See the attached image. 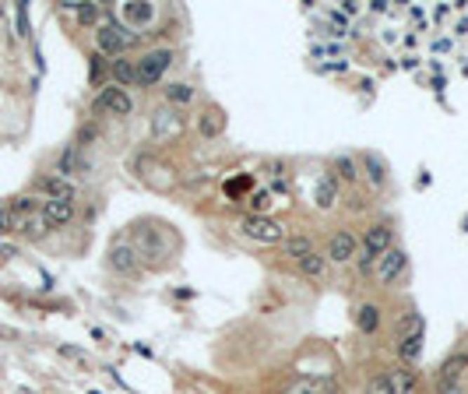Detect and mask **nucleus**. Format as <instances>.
Returning <instances> with one entry per match:
<instances>
[{
	"instance_id": "1",
	"label": "nucleus",
	"mask_w": 468,
	"mask_h": 394,
	"mask_svg": "<svg viewBox=\"0 0 468 394\" xmlns=\"http://www.w3.org/2000/svg\"><path fill=\"white\" fill-rule=\"evenodd\" d=\"M240 232H243L247 239L268 243V247L286 239V225H282L279 218H272V215H247V218L240 222Z\"/></svg>"
},
{
	"instance_id": "2",
	"label": "nucleus",
	"mask_w": 468,
	"mask_h": 394,
	"mask_svg": "<svg viewBox=\"0 0 468 394\" xmlns=\"http://www.w3.org/2000/svg\"><path fill=\"white\" fill-rule=\"evenodd\" d=\"M134 39H138V32H131V29H127V25H120L116 18H106V22L99 25V32H95L99 50H102V53H116V57H120V53H123Z\"/></svg>"
},
{
	"instance_id": "3",
	"label": "nucleus",
	"mask_w": 468,
	"mask_h": 394,
	"mask_svg": "<svg viewBox=\"0 0 468 394\" xmlns=\"http://www.w3.org/2000/svg\"><path fill=\"white\" fill-rule=\"evenodd\" d=\"M173 67V50H148L138 60V85H159L166 78V71Z\"/></svg>"
},
{
	"instance_id": "4",
	"label": "nucleus",
	"mask_w": 468,
	"mask_h": 394,
	"mask_svg": "<svg viewBox=\"0 0 468 394\" xmlns=\"http://www.w3.org/2000/svg\"><path fill=\"white\" fill-rule=\"evenodd\" d=\"M408 268V257H405V250H398V247H391L387 254H380L377 257V264H373V278L377 282H384V285H391L401 271Z\"/></svg>"
},
{
	"instance_id": "5",
	"label": "nucleus",
	"mask_w": 468,
	"mask_h": 394,
	"mask_svg": "<svg viewBox=\"0 0 468 394\" xmlns=\"http://www.w3.org/2000/svg\"><path fill=\"white\" fill-rule=\"evenodd\" d=\"M356 254H359V239H356L349 229H338V232L328 239V254H324V257H328L331 264H349Z\"/></svg>"
},
{
	"instance_id": "6",
	"label": "nucleus",
	"mask_w": 468,
	"mask_h": 394,
	"mask_svg": "<svg viewBox=\"0 0 468 394\" xmlns=\"http://www.w3.org/2000/svg\"><path fill=\"white\" fill-rule=\"evenodd\" d=\"M370 257H380V254H387L391 247H394V229L391 225H384V222H373L366 232H363V243H359Z\"/></svg>"
},
{
	"instance_id": "7",
	"label": "nucleus",
	"mask_w": 468,
	"mask_h": 394,
	"mask_svg": "<svg viewBox=\"0 0 468 394\" xmlns=\"http://www.w3.org/2000/svg\"><path fill=\"white\" fill-rule=\"evenodd\" d=\"M95 110L113 113V117H131V113H134V99H131L123 88H102L99 99H95Z\"/></svg>"
},
{
	"instance_id": "8",
	"label": "nucleus",
	"mask_w": 468,
	"mask_h": 394,
	"mask_svg": "<svg viewBox=\"0 0 468 394\" xmlns=\"http://www.w3.org/2000/svg\"><path fill=\"white\" fill-rule=\"evenodd\" d=\"M384 376H387L391 394H422V383H419L415 369H408V366H394V369H387Z\"/></svg>"
},
{
	"instance_id": "9",
	"label": "nucleus",
	"mask_w": 468,
	"mask_h": 394,
	"mask_svg": "<svg viewBox=\"0 0 468 394\" xmlns=\"http://www.w3.org/2000/svg\"><path fill=\"white\" fill-rule=\"evenodd\" d=\"M141 254L131 247V243H116L113 250H109V268L113 271H120V275H134L138 268H141V261H138Z\"/></svg>"
},
{
	"instance_id": "10",
	"label": "nucleus",
	"mask_w": 468,
	"mask_h": 394,
	"mask_svg": "<svg viewBox=\"0 0 468 394\" xmlns=\"http://www.w3.org/2000/svg\"><path fill=\"white\" fill-rule=\"evenodd\" d=\"M71 218H74V201L46 197V204H43V225H64Z\"/></svg>"
},
{
	"instance_id": "11",
	"label": "nucleus",
	"mask_w": 468,
	"mask_h": 394,
	"mask_svg": "<svg viewBox=\"0 0 468 394\" xmlns=\"http://www.w3.org/2000/svg\"><path fill=\"white\" fill-rule=\"evenodd\" d=\"M468 369V352H454L440 362L436 369V387H447V383H457V376Z\"/></svg>"
},
{
	"instance_id": "12",
	"label": "nucleus",
	"mask_w": 468,
	"mask_h": 394,
	"mask_svg": "<svg viewBox=\"0 0 468 394\" xmlns=\"http://www.w3.org/2000/svg\"><path fill=\"white\" fill-rule=\"evenodd\" d=\"M398 355H401L405 366L419 362V355H422V324H415L408 334H401V341H398Z\"/></svg>"
},
{
	"instance_id": "13",
	"label": "nucleus",
	"mask_w": 468,
	"mask_h": 394,
	"mask_svg": "<svg viewBox=\"0 0 468 394\" xmlns=\"http://www.w3.org/2000/svg\"><path fill=\"white\" fill-rule=\"evenodd\" d=\"M123 18H127V29L134 32V25H148L155 18V8L145 4V0H134V4H123Z\"/></svg>"
},
{
	"instance_id": "14",
	"label": "nucleus",
	"mask_w": 468,
	"mask_h": 394,
	"mask_svg": "<svg viewBox=\"0 0 468 394\" xmlns=\"http://www.w3.org/2000/svg\"><path fill=\"white\" fill-rule=\"evenodd\" d=\"M356 327H359L363 334H373V331L380 327V306H373V303H363V306L356 310Z\"/></svg>"
},
{
	"instance_id": "15",
	"label": "nucleus",
	"mask_w": 468,
	"mask_h": 394,
	"mask_svg": "<svg viewBox=\"0 0 468 394\" xmlns=\"http://www.w3.org/2000/svg\"><path fill=\"white\" fill-rule=\"evenodd\" d=\"M113 78H116V85H138V60L116 57L113 60Z\"/></svg>"
},
{
	"instance_id": "16",
	"label": "nucleus",
	"mask_w": 468,
	"mask_h": 394,
	"mask_svg": "<svg viewBox=\"0 0 468 394\" xmlns=\"http://www.w3.org/2000/svg\"><path fill=\"white\" fill-rule=\"evenodd\" d=\"M222 127H225V117H222V110H204V113H201V120H197V131H201L204 138H215V134H222Z\"/></svg>"
},
{
	"instance_id": "17",
	"label": "nucleus",
	"mask_w": 468,
	"mask_h": 394,
	"mask_svg": "<svg viewBox=\"0 0 468 394\" xmlns=\"http://www.w3.org/2000/svg\"><path fill=\"white\" fill-rule=\"evenodd\" d=\"M282 247H286V257H293V261L314 254V239H310V236H286Z\"/></svg>"
},
{
	"instance_id": "18",
	"label": "nucleus",
	"mask_w": 468,
	"mask_h": 394,
	"mask_svg": "<svg viewBox=\"0 0 468 394\" xmlns=\"http://www.w3.org/2000/svg\"><path fill=\"white\" fill-rule=\"evenodd\" d=\"M296 264H300V271H303L307 278H321V275H324V268H328V257L314 250V254H307V257H300Z\"/></svg>"
},
{
	"instance_id": "19",
	"label": "nucleus",
	"mask_w": 468,
	"mask_h": 394,
	"mask_svg": "<svg viewBox=\"0 0 468 394\" xmlns=\"http://www.w3.org/2000/svg\"><path fill=\"white\" fill-rule=\"evenodd\" d=\"M363 166H366V176H370V183L373 187H384V180H387V166L380 162V155H363Z\"/></svg>"
},
{
	"instance_id": "20",
	"label": "nucleus",
	"mask_w": 468,
	"mask_h": 394,
	"mask_svg": "<svg viewBox=\"0 0 468 394\" xmlns=\"http://www.w3.org/2000/svg\"><path fill=\"white\" fill-rule=\"evenodd\" d=\"M335 197H338L335 176H321V183H317V204L321 208H335Z\"/></svg>"
},
{
	"instance_id": "21",
	"label": "nucleus",
	"mask_w": 468,
	"mask_h": 394,
	"mask_svg": "<svg viewBox=\"0 0 468 394\" xmlns=\"http://www.w3.org/2000/svg\"><path fill=\"white\" fill-rule=\"evenodd\" d=\"M166 99H169V103H176V106H187V103H194V85L176 81V85H169V88H166Z\"/></svg>"
},
{
	"instance_id": "22",
	"label": "nucleus",
	"mask_w": 468,
	"mask_h": 394,
	"mask_svg": "<svg viewBox=\"0 0 468 394\" xmlns=\"http://www.w3.org/2000/svg\"><path fill=\"white\" fill-rule=\"evenodd\" d=\"M282 394H328V390H324V383H321V380H310V376H303V380L289 383Z\"/></svg>"
},
{
	"instance_id": "23",
	"label": "nucleus",
	"mask_w": 468,
	"mask_h": 394,
	"mask_svg": "<svg viewBox=\"0 0 468 394\" xmlns=\"http://www.w3.org/2000/svg\"><path fill=\"white\" fill-rule=\"evenodd\" d=\"M43 190H50L53 197H64V201H71V197H74V187H71V183H64L60 176H50V180H43Z\"/></svg>"
},
{
	"instance_id": "24",
	"label": "nucleus",
	"mask_w": 468,
	"mask_h": 394,
	"mask_svg": "<svg viewBox=\"0 0 468 394\" xmlns=\"http://www.w3.org/2000/svg\"><path fill=\"white\" fill-rule=\"evenodd\" d=\"M335 169H338V176H342V180H349V183H356V176H359L352 159H338V162H335Z\"/></svg>"
},
{
	"instance_id": "25",
	"label": "nucleus",
	"mask_w": 468,
	"mask_h": 394,
	"mask_svg": "<svg viewBox=\"0 0 468 394\" xmlns=\"http://www.w3.org/2000/svg\"><path fill=\"white\" fill-rule=\"evenodd\" d=\"M366 394H391V387H387V376H384V373H377V376L366 383Z\"/></svg>"
},
{
	"instance_id": "26",
	"label": "nucleus",
	"mask_w": 468,
	"mask_h": 394,
	"mask_svg": "<svg viewBox=\"0 0 468 394\" xmlns=\"http://www.w3.org/2000/svg\"><path fill=\"white\" fill-rule=\"evenodd\" d=\"M250 208H254V215H261V208H268V190H258L250 197Z\"/></svg>"
},
{
	"instance_id": "27",
	"label": "nucleus",
	"mask_w": 468,
	"mask_h": 394,
	"mask_svg": "<svg viewBox=\"0 0 468 394\" xmlns=\"http://www.w3.org/2000/svg\"><path fill=\"white\" fill-rule=\"evenodd\" d=\"M436 394H464L461 383H447V387H436Z\"/></svg>"
}]
</instances>
